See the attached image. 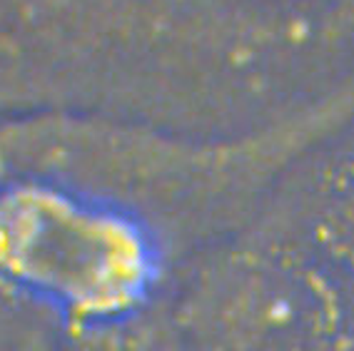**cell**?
<instances>
[{
	"mask_svg": "<svg viewBox=\"0 0 354 351\" xmlns=\"http://www.w3.org/2000/svg\"><path fill=\"white\" fill-rule=\"evenodd\" d=\"M0 267L88 312H113L145 289L150 249L120 214L48 187L0 197Z\"/></svg>",
	"mask_w": 354,
	"mask_h": 351,
	"instance_id": "1",
	"label": "cell"
}]
</instances>
